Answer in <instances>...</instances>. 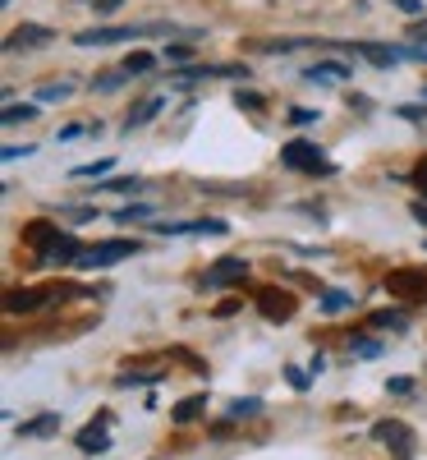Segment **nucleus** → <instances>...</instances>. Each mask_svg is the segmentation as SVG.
<instances>
[{"label":"nucleus","instance_id":"f257e3e1","mask_svg":"<svg viewBox=\"0 0 427 460\" xmlns=\"http://www.w3.org/2000/svg\"><path fill=\"white\" fill-rule=\"evenodd\" d=\"M175 23H120V28H83L74 42L79 47H110V42H134V37H170Z\"/></svg>","mask_w":427,"mask_h":460},{"label":"nucleus","instance_id":"f03ea898","mask_svg":"<svg viewBox=\"0 0 427 460\" xmlns=\"http://www.w3.org/2000/svg\"><path fill=\"white\" fill-rule=\"evenodd\" d=\"M281 162H285L290 171H303V175H331V171H336V166L327 162V152H322L318 143H303V138H294V143L281 147Z\"/></svg>","mask_w":427,"mask_h":460},{"label":"nucleus","instance_id":"7ed1b4c3","mask_svg":"<svg viewBox=\"0 0 427 460\" xmlns=\"http://www.w3.org/2000/svg\"><path fill=\"white\" fill-rule=\"evenodd\" d=\"M138 253V244L134 240H106V244H92V249H83L79 253V272H97V267H110V262H125V258H134Z\"/></svg>","mask_w":427,"mask_h":460},{"label":"nucleus","instance_id":"20e7f679","mask_svg":"<svg viewBox=\"0 0 427 460\" xmlns=\"http://www.w3.org/2000/svg\"><path fill=\"white\" fill-rule=\"evenodd\" d=\"M244 65H188V69H175L170 74V84L175 88H188V84H198V79H244Z\"/></svg>","mask_w":427,"mask_h":460},{"label":"nucleus","instance_id":"39448f33","mask_svg":"<svg viewBox=\"0 0 427 460\" xmlns=\"http://www.w3.org/2000/svg\"><path fill=\"white\" fill-rule=\"evenodd\" d=\"M253 299H257V309H262L266 323H290V318H294V295H285V290H276V286H262Z\"/></svg>","mask_w":427,"mask_h":460},{"label":"nucleus","instance_id":"423d86ee","mask_svg":"<svg viewBox=\"0 0 427 460\" xmlns=\"http://www.w3.org/2000/svg\"><path fill=\"white\" fill-rule=\"evenodd\" d=\"M386 290H391L396 299H427V272H418V267H400V272L386 277Z\"/></svg>","mask_w":427,"mask_h":460},{"label":"nucleus","instance_id":"0eeeda50","mask_svg":"<svg viewBox=\"0 0 427 460\" xmlns=\"http://www.w3.org/2000/svg\"><path fill=\"white\" fill-rule=\"evenodd\" d=\"M248 272H253V267H248L244 258H221V262H212V272L203 277V286H207V290L240 286V281H248Z\"/></svg>","mask_w":427,"mask_h":460},{"label":"nucleus","instance_id":"6e6552de","mask_svg":"<svg viewBox=\"0 0 427 460\" xmlns=\"http://www.w3.org/2000/svg\"><path fill=\"white\" fill-rule=\"evenodd\" d=\"M65 295H74V290L69 286H60V290H10L5 314H32V309H42L47 299H65Z\"/></svg>","mask_w":427,"mask_h":460},{"label":"nucleus","instance_id":"1a4fd4ad","mask_svg":"<svg viewBox=\"0 0 427 460\" xmlns=\"http://www.w3.org/2000/svg\"><path fill=\"white\" fill-rule=\"evenodd\" d=\"M56 42V32L42 28V23H23L5 37V51H37V47H51Z\"/></svg>","mask_w":427,"mask_h":460},{"label":"nucleus","instance_id":"9d476101","mask_svg":"<svg viewBox=\"0 0 427 460\" xmlns=\"http://www.w3.org/2000/svg\"><path fill=\"white\" fill-rule=\"evenodd\" d=\"M372 438H377V442H386V447H396V456H400V460H409V456H414V433L400 424V419H381V424L372 429Z\"/></svg>","mask_w":427,"mask_h":460},{"label":"nucleus","instance_id":"9b49d317","mask_svg":"<svg viewBox=\"0 0 427 460\" xmlns=\"http://www.w3.org/2000/svg\"><path fill=\"white\" fill-rule=\"evenodd\" d=\"M157 235H225V221L221 217H207V221H161V226H152Z\"/></svg>","mask_w":427,"mask_h":460},{"label":"nucleus","instance_id":"f8f14e48","mask_svg":"<svg viewBox=\"0 0 427 460\" xmlns=\"http://www.w3.org/2000/svg\"><path fill=\"white\" fill-rule=\"evenodd\" d=\"M79 253H83V244L65 230V235H60L47 253H37V267H74V262H79Z\"/></svg>","mask_w":427,"mask_h":460},{"label":"nucleus","instance_id":"ddd939ff","mask_svg":"<svg viewBox=\"0 0 427 460\" xmlns=\"http://www.w3.org/2000/svg\"><path fill=\"white\" fill-rule=\"evenodd\" d=\"M60 235H65V230L51 226V221H28V226H23V244H28L32 253H47Z\"/></svg>","mask_w":427,"mask_h":460},{"label":"nucleus","instance_id":"4468645a","mask_svg":"<svg viewBox=\"0 0 427 460\" xmlns=\"http://www.w3.org/2000/svg\"><path fill=\"white\" fill-rule=\"evenodd\" d=\"M110 414H97V424H88L83 433H79V451H88V456H101V451H110Z\"/></svg>","mask_w":427,"mask_h":460},{"label":"nucleus","instance_id":"2eb2a0df","mask_svg":"<svg viewBox=\"0 0 427 460\" xmlns=\"http://www.w3.org/2000/svg\"><path fill=\"white\" fill-rule=\"evenodd\" d=\"M354 56H363V60L377 65V69L400 65V51H396V47H381V42H354Z\"/></svg>","mask_w":427,"mask_h":460},{"label":"nucleus","instance_id":"dca6fc26","mask_svg":"<svg viewBox=\"0 0 427 460\" xmlns=\"http://www.w3.org/2000/svg\"><path fill=\"white\" fill-rule=\"evenodd\" d=\"M303 79H308V84H344V79H349V65H340V60H318L313 69H303Z\"/></svg>","mask_w":427,"mask_h":460},{"label":"nucleus","instance_id":"f3484780","mask_svg":"<svg viewBox=\"0 0 427 460\" xmlns=\"http://www.w3.org/2000/svg\"><path fill=\"white\" fill-rule=\"evenodd\" d=\"M161 106H166V97H143L134 111H129V120H125V134H134V129H143L152 115H161Z\"/></svg>","mask_w":427,"mask_h":460},{"label":"nucleus","instance_id":"a211bd4d","mask_svg":"<svg viewBox=\"0 0 427 460\" xmlns=\"http://www.w3.org/2000/svg\"><path fill=\"white\" fill-rule=\"evenodd\" d=\"M51 433H60V414H56V410H47L42 419H28V424H19V438H51Z\"/></svg>","mask_w":427,"mask_h":460},{"label":"nucleus","instance_id":"6ab92c4d","mask_svg":"<svg viewBox=\"0 0 427 460\" xmlns=\"http://www.w3.org/2000/svg\"><path fill=\"white\" fill-rule=\"evenodd\" d=\"M203 410H207V396H188V401H179V405L170 410V419H175V424H193Z\"/></svg>","mask_w":427,"mask_h":460},{"label":"nucleus","instance_id":"aec40b11","mask_svg":"<svg viewBox=\"0 0 427 460\" xmlns=\"http://www.w3.org/2000/svg\"><path fill=\"white\" fill-rule=\"evenodd\" d=\"M23 120H37V106H32V102H23V106H19V102H10V106H5V115H0V125H10V129H14V125H23Z\"/></svg>","mask_w":427,"mask_h":460},{"label":"nucleus","instance_id":"412c9836","mask_svg":"<svg viewBox=\"0 0 427 460\" xmlns=\"http://www.w3.org/2000/svg\"><path fill=\"white\" fill-rule=\"evenodd\" d=\"M349 304L354 299H349L344 290H318V309L322 314H340V309H349Z\"/></svg>","mask_w":427,"mask_h":460},{"label":"nucleus","instance_id":"4be33fe9","mask_svg":"<svg viewBox=\"0 0 427 460\" xmlns=\"http://www.w3.org/2000/svg\"><path fill=\"white\" fill-rule=\"evenodd\" d=\"M372 327H391V332H405V327H409V314H405V309H381V314H372Z\"/></svg>","mask_w":427,"mask_h":460},{"label":"nucleus","instance_id":"5701e85b","mask_svg":"<svg viewBox=\"0 0 427 460\" xmlns=\"http://www.w3.org/2000/svg\"><path fill=\"white\" fill-rule=\"evenodd\" d=\"M152 217H157V208H147V203H129V208L115 212V221H120V226H129V221H152Z\"/></svg>","mask_w":427,"mask_h":460},{"label":"nucleus","instance_id":"b1692460","mask_svg":"<svg viewBox=\"0 0 427 460\" xmlns=\"http://www.w3.org/2000/svg\"><path fill=\"white\" fill-rule=\"evenodd\" d=\"M125 74L129 69H106V74H97V79H92V88L97 93H115V88H125Z\"/></svg>","mask_w":427,"mask_h":460},{"label":"nucleus","instance_id":"393cba45","mask_svg":"<svg viewBox=\"0 0 427 460\" xmlns=\"http://www.w3.org/2000/svg\"><path fill=\"white\" fill-rule=\"evenodd\" d=\"M166 373H120L115 377V387H152V382H161Z\"/></svg>","mask_w":427,"mask_h":460},{"label":"nucleus","instance_id":"a878e982","mask_svg":"<svg viewBox=\"0 0 427 460\" xmlns=\"http://www.w3.org/2000/svg\"><path fill=\"white\" fill-rule=\"evenodd\" d=\"M349 350H354L359 359H377V355H381V341H372V336H354V341H349Z\"/></svg>","mask_w":427,"mask_h":460},{"label":"nucleus","instance_id":"bb28decb","mask_svg":"<svg viewBox=\"0 0 427 460\" xmlns=\"http://www.w3.org/2000/svg\"><path fill=\"white\" fill-rule=\"evenodd\" d=\"M110 166H115V162H110V157H101V162H88V166H74L69 175H74V180H92V175H106Z\"/></svg>","mask_w":427,"mask_h":460},{"label":"nucleus","instance_id":"cd10ccee","mask_svg":"<svg viewBox=\"0 0 427 460\" xmlns=\"http://www.w3.org/2000/svg\"><path fill=\"white\" fill-rule=\"evenodd\" d=\"M152 65H157V56H147V51H134V56H125V69H129V74H147Z\"/></svg>","mask_w":427,"mask_h":460},{"label":"nucleus","instance_id":"c85d7f7f","mask_svg":"<svg viewBox=\"0 0 427 460\" xmlns=\"http://www.w3.org/2000/svg\"><path fill=\"white\" fill-rule=\"evenodd\" d=\"M257 410H262V401H253V396L248 401H230V419H253Z\"/></svg>","mask_w":427,"mask_h":460},{"label":"nucleus","instance_id":"c756f323","mask_svg":"<svg viewBox=\"0 0 427 460\" xmlns=\"http://www.w3.org/2000/svg\"><path fill=\"white\" fill-rule=\"evenodd\" d=\"M74 88L69 84H42V93H37V102H65Z\"/></svg>","mask_w":427,"mask_h":460},{"label":"nucleus","instance_id":"7c9ffc66","mask_svg":"<svg viewBox=\"0 0 427 460\" xmlns=\"http://www.w3.org/2000/svg\"><path fill=\"white\" fill-rule=\"evenodd\" d=\"M161 60L166 65H188L193 60V47H161Z\"/></svg>","mask_w":427,"mask_h":460},{"label":"nucleus","instance_id":"2f4dec72","mask_svg":"<svg viewBox=\"0 0 427 460\" xmlns=\"http://www.w3.org/2000/svg\"><path fill=\"white\" fill-rule=\"evenodd\" d=\"M318 120H322L318 111H303V106H294V111H290V125H299V129H308V125H318Z\"/></svg>","mask_w":427,"mask_h":460},{"label":"nucleus","instance_id":"473e14b6","mask_svg":"<svg viewBox=\"0 0 427 460\" xmlns=\"http://www.w3.org/2000/svg\"><path fill=\"white\" fill-rule=\"evenodd\" d=\"M400 120H414V125H427V106H396Z\"/></svg>","mask_w":427,"mask_h":460},{"label":"nucleus","instance_id":"72a5a7b5","mask_svg":"<svg viewBox=\"0 0 427 460\" xmlns=\"http://www.w3.org/2000/svg\"><path fill=\"white\" fill-rule=\"evenodd\" d=\"M235 106H244V111H262V97L248 93V88H240V93H235Z\"/></svg>","mask_w":427,"mask_h":460},{"label":"nucleus","instance_id":"f704fd0d","mask_svg":"<svg viewBox=\"0 0 427 460\" xmlns=\"http://www.w3.org/2000/svg\"><path fill=\"white\" fill-rule=\"evenodd\" d=\"M32 152H37L32 143H23V147H19V143H10V147H5V162H23V157H32Z\"/></svg>","mask_w":427,"mask_h":460},{"label":"nucleus","instance_id":"c9c22d12","mask_svg":"<svg viewBox=\"0 0 427 460\" xmlns=\"http://www.w3.org/2000/svg\"><path fill=\"white\" fill-rule=\"evenodd\" d=\"M285 377H290V387H294V392H308V373H303V368H294V364H290V368H285Z\"/></svg>","mask_w":427,"mask_h":460},{"label":"nucleus","instance_id":"e433bc0d","mask_svg":"<svg viewBox=\"0 0 427 460\" xmlns=\"http://www.w3.org/2000/svg\"><path fill=\"white\" fill-rule=\"evenodd\" d=\"M409 180H414V189H418V194H427V157L414 166V175H409Z\"/></svg>","mask_w":427,"mask_h":460},{"label":"nucleus","instance_id":"4c0bfd02","mask_svg":"<svg viewBox=\"0 0 427 460\" xmlns=\"http://www.w3.org/2000/svg\"><path fill=\"white\" fill-rule=\"evenodd\" d=\"M60 212H65L69 221H92V217H97V208H60Z\"/></svg>","mask_w":427,"mask_h":460},{"label":"nucleus","instance_id":"58836bf2","mask_svg":"<svg viewBox=\"0 0 427 460\" xmlns=\"http://www.w3.org/2000/svg\"><path fill=\"white\" fill-rule=\"evenodd\" d=\"M386 387H391V392H400V396H405V392H414V382H409V377L400 373V377H386Z\"/></svg>","mask_w":427,"mask_h":460},{"label":"nucleus","instance_id":"ea45409f","mask_svg":"<svg viewBox=\"0 0 427 460\" xmlns=\"http://www.w3.org/2000/svg\"><path fill=\"white\" fill-rule=\"evenodd\" d=\"M409 37L427 47V19H414V23H409Z\"/></svg>","mask_w":427,"mask_h":460},{"label":"nucleus","instance_id":"a19ab883","mask_svg":"<svg viewBox=\"0 0 427 460\" xmlns=\"http://www.w3.org/2000/svg\"><path fill=\"white\" fill-rule=\"evenodd\" d=\"M391 5H396V10H405L409 19H418V14H423V5H418V0H391Z\"/></svg>","mask_w":427,"mask_h":460},{"label":"nucleus","instance_id":"79ce46f5","mask_svg":"<svg viewBox=\"0 0 427 460\" xmlns=\"http://www.w3.org/2000/svg\"><path fill=\"white\" fill-rule=\"evenodd\" d=\"M409 212H414V221H418V226H427V199H423V203H414Z\"/></svg>","mask_w":427,"mask_h":460},{"label":"nucleus","instance_id":"37998d69","mask_svg":"<svg viewBox=\"0 0 427 460\" xmlns=\"http://www.w3.org/2000/svg\"><path fill=\"white\" fill-rule=\"evenodd\" d=\"M79 134H83V125H65V129H60V143H69V138H79Z\"/></svg>","mask_w":427,"mask_h":460},{"label":"nucleus","instance_id":"c03bdc74","mask_svg":"<svg viewBox=\"0 0 427 460\" xmlns=\"http://www.w3.org/2000/svg\"><path fill=\"white\" fill-rule=\"evenodd\" d=\"M423 102H427V84H423Z\"/></svg>","mask_w":427,"mask_h":460}]
</instances>
